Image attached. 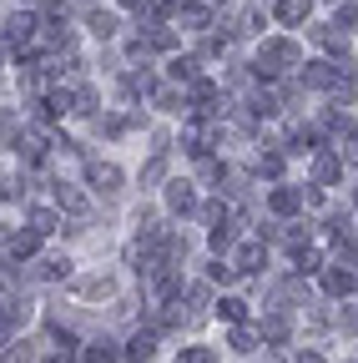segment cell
Returning <instances> with one entry per match:
<instances>
[{
	"mask_svg": "<svg viewBox=\"0 0 358 363\" xmlns=\"http://www.w3.org/2000/svg\"><path fill=\"white\" fill-rule=\"evenodd\" d=\"M303 81H308V86H318V91H328V86L343 81V71L328 66V61H308V66H303Z\"/></svg>",
	"mask_w": 358,
	"mask_h": 363,
	"instance_id": "cell-5",
	"label": "cell"
},
{
	"mask_svg": "<svg viewBox=\"0 0 358 363\" xmlns=\"http://www.w3.org/2000/svg\"><path fill=\"white\" fill-rule=\"evenodd\" d=\"M298 363H323V358L318 353H298Z\"/></svg>",
	"mask_w": 358,
	"mask_h": 363,
	"instance_id": "cell-26",
	"label": "cell"
},
{
	"mask_svg": "<svg viewBox=\"0 0 358 363\" xmlns=\"http://www.w3.org/2000/svg\"><path fill=\"white\" fill-rule=\"evenodd\" d=\"M273 16H278L283 26H308V16H313V0H278V6H273Z\"/></svg>",
	"mask_w": 358,
	"mask_h": 363,
	"instance_id": "cell-6",
	"label": "cell"
},
{
	"mask_svg": "<svg viewBox=\"0 0 358 363\" xmlns=\"http://www.w3.org/2000/svg\"><path fill=\"white\" fill-rule=\"evenodd\" d=\"M172 76H177V81H192V76H197V61H192V56H177V61H172Z\"/></svg>",
	"mask_w": 358,
	"mask_h": 363,
	"instance_id": "cell-18",
	"label": "cell"
},
{
	"mask_svg": "<svg viewBox=\"0 0 358 363\" xmlns=\"http://www.w3.org/2000/svg\"><path fill=\"white\" fill-rule=\"evenodd\" d=\"M56 227V212H30V233L40 238V233H51Z\"/></svg>",
	"mask_w": 358,
	"mask_h": 363,
	"instance_id": "cell-19",
	"label": "cell"
},
{
	"mask_svg": "<svg viewBox=\"0 0 358 363\" xmlns=\"http://www.w3.org/2000/svg\"><path fill=\"white\" fill-rule=\"evenodd\" d=\"M293 66H303V56H298V45L293 40H262V51H257V76L262 81H273V76H283V71H293Z\"/></svg>",
	"mask_w": 358,
	"mask_h": 363,
	"instance_id": "cell-1",
	"label": "cell"
},
{
	"mask_svg": "<svg viewBox=\"0 0 358 363\" xmlns=\"http://www.w3.org/2000/svg\"><path fill=\"white\" fill-rule=\"evenodd\" d=\"M86 363H116V343H111V338L86 343Z\"/></svg>",
	"mask_w": 358,
	"mask_h": 363,
	"instance_id": "cell-9",
	"label": "cell"
},
{
	"mask_svg": "<svg viewBox=\"0 0 358 363\" xmlns=\"http://www.w3.org/2000/svg\"><path fill=\"white\" fill-rule=\"evenodd\" d=\"M343 157H348V162L358 167V136H353V142H343Z\"/></svg>",
	"mask_w": 358,
	"mask_h": 363,
	"instance_id": "cell-25",
	"label": "cell"
},
{
	"mask_svg": "<svg viewBox=\"0 0 358 363\" xmlns=\"http://www.w3.org/2000/svg\"><path fill=\"white\" fill-rule=\"evenodd\" d=\"M6 363H30V343H11V353H6Z\"/></svg>",
	"mask_w": 358,
	"mask_h": 363,
	"instance_id": "cell-23",
	"label": "cell"
},
{
	"mask_svg": "<svg viewBox=\"0 0 358 363\" xmlns=\"http://www.w3.org/2000/svg\"><path fill=\"white\" fill-rule=\"evenodd\" d=\"M177 26L207 30V26H212V6H207V0H182V6H177Z\"/></svg>",
	"mask_w": 358,
	"mask_h": 363,
	"instance_id": "cell-3",
	"label": "cell"
},
{
	"mask_svg": "<svg viewBox=\"0 0 358 363\" xmlns=\"http://www.w3.org/2000/svg\"><path fill=\"white\" fill-rule=\"evenodd\" d=\"M233 348H242V353H247V348H252V333H247V328H237V333H233Z\"/></svg>",
	"mask_w": 358,
	"mask_h": 363,
	"instance_id": "cell-24",
	"label": "cell"
},
{
	"mask_svg": "<svg viewBox=\"0 0 358 363\" xmlns=\"http://www.w3.org/2000/svg\"><path fill=\"white\" fill-rule=\"evenodd\" d=\"M86 26H91L96 40H111V35H116V16H111V11H91V21H86Z\"/></svg>",
	"mask_w": 358,
	"mask_h": 363,
	"instance_id": "cell-8",
	"label": "cell"
},
{
	"mask_svg": "<svg viewBox=\"0 0 358 363\" xmlns=\"http://www.w3.org/2000/svg\"><path fill=\"white\" fill-rule=\"evenodd\" d=\"M121 6H126V11H137V6H142V0H121Z\"/></svg>",
	"mask_w": 358,
	"mask_h": 363,
	"instance_id": "cell-27",
	"label": "cell"
},
{
	"mask_svg": "<svg viewBox=\"0 0 358 363\" xmlns=\"http://www.w3.org/2000/svg\"><path fill=\"white\" fill-rule=\"evenodd\" d=\"M11 252H16V257H30V252H35V233H26V238H11Z\"/></svg>",
	"mask_w": 358,
	"mask_h": 363,
	"instance_id": "cell-21",
	"label": "cell"
},
{
	"mask_svg": "<svg viewBox=\"0 0 358 363\" xmlns=\"http://www.w3.org/2000/svg\"><path fill=\"white\" fill-rule=\"evenodd\" d=\"M222 313H228V318H233V323H242V318H247V303H237V298H228V303H222Z\"/></svg>",
	"mask_w": 358,
	"mask_h": 363,
	"instance_id": "cell-22",
	"label": "cell"
},
{
	"mask_svg": "<svg viewBox=\"0 0 358 363\" xmlns=\"http://www.w3.org/2000/svg\"><path fill=\"white\" fill-rule=\"evenodd\" d=\"M323 288H328V293H338V298H343V293H353V288H358V272H353V267H348V262H333V267H328V272H323Z\"/></svg>",
	"mask_w": 358,
	"mask_h": 363,
	"instance_id": "cell-4",
	"label": "cell"
},
{
	"mask_svg": "<svg viewBox=\"0 0 358 363\" xmlns=\"http://www.w3.org/2000/svg\"><path fill=\"white\" fill-rule=\"evenodd\" d=\"M262 333L273 338V343H283V338H288V318H283V313H273V318H262Z\"/></svg>",
	"mask_w": 358,
	"mask_h": 363,
	"instance_id": "cell-15",
	"label": "cell"
},
{
	"mask_svg": "<svg viewBox=\"0 0 358 363\" xmlns=\"http://www.w3.org/2000/svg\"><path fill=\"white\" fill-rule=\"evenodd\" d=\"M35 26H40L35 11H16V16L6 21V40H11V45H30V40H35Z\"/></svg>",
	"mask_w": 358,
	"mask_h": 363,
	"instance_id": "cell-2",
	"label": "cell"
},
{
	"mask_svg": "<svg viewBox=\"0 0 358 363\" xmlns=\"http://www.w3.org/2000/svg\"><path fill=\"white\" fill-rule=\"evenodd\" d=\"M267 207H273V212H298V207H303V192H293V187H278L273 197H267Z\"/></svg>",
	"mask_w": 358,
	"mask_h": 363,
	"instance_id": "cell-7",
	"label": "cell"
},
{
	"mask_svg": "<svg viewBox=\"0 0 358 363\" xmlns=\"http://www.w3.org/2000/svg\"><path fill=\"white\" fill-rule=\"evenodd\" d=\"M313 172H318V182H333V177H338V157H328V152H323L318 162H313Z\"/></svg>",
	"mask_w": 358,
	"mask_h": 363,
	"instance_id": "cell-17",
	"label": "cell"
},
{
	"mask_svg": "<svg viewBox=\"0 0 358 363\" xmlns=\"http://www.w3.org/2000/svg\"><path fill=\"white\" fill-rule=\"evenodd\" d=\"M262 257H267V252H262V247H257V242H247V247H242V252H237V272H252V267H257V262H262Z\"/></svg>",
	"mask_w": 358,
	"mask_h": 363,
	"instance_id": "cell-16",
	"label": "cell"
},
{
	"mask_svg": "<svg viewBox=\"0 0 358 363\" xmlns=\"http://www.w3.org/2000/svg\"><path fill=\"white\" fill-rule=\"evenodd\" d=\"M0 238H6V233H0Z\"/></svg>",
	"mask_w": 358,
	"mask_h": 363,
	"instance_id": "cell-28",
	"label": "cell"
},
{
	"mask_svg": "<svg viewBox=\"0 0 358 363\" xmlns=\"http://www.w3.org/2000/svg\"><path fill=\"white\" fill-rule=\"evenodd\" d=\"M177 363H212V348H182V358H177Z\"/></svg>",
	"mask_w": 358,
	"mask_h": 363,
	"instance_id": "cell-20",
	"label": "cell"
},
{
	"mask_svg": "<svg viewBox=\"0 0 358 363\" xmlns=\"http://www.w3.org/2000/svg\"><path fill=\"white\" fill-rule=\"evenodd\" d=\"M333 26H338L343 35H348V30H358V0H348V6H338V11H333Z\"/></svg>",
	"mask_w": 358,
	"mask_h": 363,
	"instance_id": "cell-11",
	"label": "cell"
},
{
	"mask_svg": "<svg viewBox=\"0 0 358 363\" xmlns=\"http://www.w3.org/2000/svg\"><path fill=\"white\" fill-rule=\"evenodd\" d=\"M56 207H66V212H86V197H81L76 187H56Z\"/></svg>",
	"mask_w": 358,
	"mask_h": 363,
	"instance_id": "cell-13",
	"label": "cell"
},
{
	"mask_svg": "<svg viewBox=\"0 0 358 363\" xmlns=\"http://www.w3.org/2000/svg\"><path fill=\"white\" fill-rule=\"evenodd\" d=\"M157 353V338L152 333H137V338H131V358H137V363H147Z\"/></svg>",
	"mask_w": 358,
	"mask_h": 363,
	"instance_id": "cell-14",
	"label": "cell"
},
{
	"mask_svg": "<svg viewBox=\"0 0 358 363\" xmlns=\"http://www.w3.org/2000/svg\"><path fill=\"white\" fill-rule=\"evenodd\" d=\"M91 182H96L101 192H116V187H121V172H116V167H91Z\"/></svg>",
	"mask_w": 358,
	"mask_h": 363,
	"instance_id": "cell-12",
	"label": "cell"
},
{
	"mask_svg": "<svg viewBox=\"0 0 358 363\" xmlns=\"http://www.w3.org/2000/svg\"><path fill=\"white\" fill-rule=\"evenodd\" d=\"M167 202H172V212H192V187H187V182H172Z\"/></svg>",
	"mask_w": 358,
	"mask_h": 363,
	"instance_id": "cell-10",
	"label": "cell"
}]
</instances>
